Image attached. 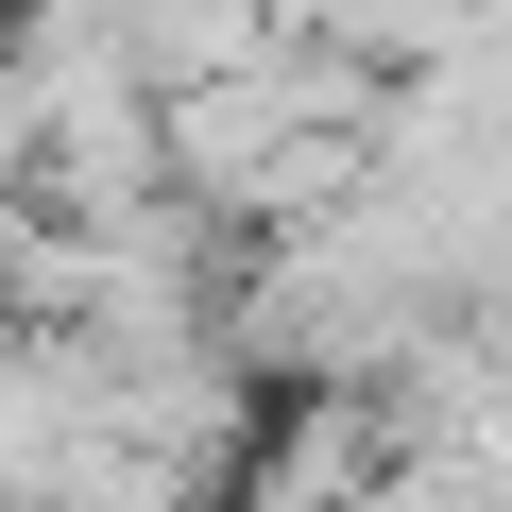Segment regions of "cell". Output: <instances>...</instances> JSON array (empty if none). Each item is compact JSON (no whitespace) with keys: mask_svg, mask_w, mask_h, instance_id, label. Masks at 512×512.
Segmentation results:
<instances>
[{"mask_svg":"<svg viewBox=\"0 0 512 512\" xmlns=\"http://www.w3.org/2000/svg\"><path fill=\"white\" fill-rule=\"evenodd\" d=\"M103 18H120V52H137V86H154V103H188V86L256 69V52H291V0H103Z\"/></svg>","mask_w":512,"mask_h":512,"instance_id":"cell-1","label":"cell"}]
</instances>
